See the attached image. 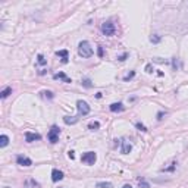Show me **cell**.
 Returning <instances> with one entry per match:
<instances>
[{
	"mask_svg": "<svg viewBox=\"0 0 188 188\" xmlns=\"http://www.w3.org/2000/svg\"><path fill=\"white\" fill-rule=\"evenodd\" d=\"M93 47L90 46V43L88 41H81L80 44H78V54L81 56V57H91L93 56Z\"/></svg>",
	"mask_w": 188,
	"mask_h": 188,
	"instance_id": "obj_1",
	"label": "cell"
},
{
	"mask_svg": "<svg viewBox=\"0 0 188 188\" xmlns=\"http://www.w3.org/2000/svg\"><path fill=\"white\" fill-rule=\"evenodd\" d=\"M102 33L104 35H107V37H110V35H115V33H116L115 24H113V22H110V21H106V22L102 25Z\"/></svg>",
	"mask_w": 188,
	"mask_h": 188,
	"instance_id": "obj_2",
	"label": "cell"
},
{
	"mask_svg": "<svg viewBox=\"0 0 188 188\" xmlns=\"http://www.w3.org/2000/svg\"><path fill=\"white\" fill-rule=\"evenodd\" d=\"M96 160H97V154L94 152H87L81 156V162L85 163V165H94Z\"/></svg>",
	"mask_w": 188,
	"mask_h": 188,
	"instance_id": "obj_3",
	"label": "cell"
},
{
	"mask_svg": "<svg viewBox=\"0 0 188 188\" xmlns=\"http://www.w3.org/2000/svg\"><path fill=\"white\" fill-rule=\"evenodd\" d=\"M59 135H60V128L56 126V125H53L50 128V131H49V141H50L51 144L57 143L59 141Z\"/></svg>",
	"mask_w": 188,
	"mask_h": 188,
	"instance_id": "obj_4",
	"label": "cell"
},
{
	"mask_svg": "<svg viewBox=\"0 0 188 188\" xmlns=\"http://www.w3.org/2000/svg\"><path fill=\"white\" fill-rule=\"evenodd\" d=\"M77 109H78V113L82 115V116L88 115L90 110H91V107L88 106V103L84 102V100H78V102H77Z\"/></svg>",
	"mask_w": 188,
	"mask_h": 188,
	"instance_id": "obj_5",
	"label": "cell"
},
{
	"mask_svg": "<svg viewBox=\"0 0 188 188\" xmlns=\"http://www.w3.org/2000/svg\"><path fill=\"white\" fill-rule=\"evenodd\" d=\"M16 163L18 165H21V166H31L33 165V160L30 159V157H27V156H18L16 157Z\"/></svg>",
	"mask_w": 188,
	"mask_h": 188,
	"instance_id": "obj_6",
	"label": "cell"
},
{
	"mask_svg": "<svg viewBox=\"0 0 188 188\" xmlns=\"http://www.w3.org/2000/svg\"><path fill=\"white\" fill-rule=\"evenodd\" d=\"M132 150V146L126 141V140H120V153L122 154H128Z\"/></svg>",
	"mask_w": 188,
	"mask_h": 188,
	"instance_id": "obj_7",
	"label": "cell"
},
{
	"mask_svg": "<svg viewBox=\"0 0 188 188\" xmlns=\"http://www.w3.org/2000/svg\"><path fill=\"white\" fill-rule=\"evenodd\" d=\"M62 179H63V172L59 171V169L51 171V181L53 182H57V181H62Z\"/></svg>",
	"mask_w": 188,
	"mask_h": 188,
	"instance_id": "obj_8",
	"label": "cell"
},
{
	"mask_svg": "<svg viewBox=\"0 0 188 188\" xmlns=\"http://www.w3.org/2000/svg\"><path fill=\"white\" fill-rule=\"evenodd\" d=\"M41 135L40 134H35V132H25V141L27 143H33V141H37V140H40Z\"/></svg>",
	"mask_w": 188,
	"mask_h": 188,
	"instance_id": "obj_9",
	"label": "cell"
},
{
	"mask_svg": "<svg viewBox=\"0 0 188 188\" xmlns=\"http://www.w3.org/2000/svg\"><path fill=\"white\" fill-rule=\"evenodd\" d=\"M109 109H110L112 112H122L125 107H123L122 103H112V104L109 106Z\"/></svg>",
	"mask_w": 188,
	"mask_h": 188,
	"instance_id": "obj_10",
	"label": "cell"
},
{
	"mask_svg": "<svg viewBox=\"0 0 188 188\" xmlns=\"http://www.w3.org/2000/svg\"><path fill=\"white\" fill-rule=\"evenodd\" d=\"M53 78H54V80H63L65 82H71V80H69L68 77H66V75L63 74V72H59V74H54V75H53Z\"/></svg>",
	"mask_w": 188,
	"mask_h": 188,
	"instance_id": "obj_11",
	"label": "cell"
},
{
	"mask_svg": "<svg viewBox=\"0 0 188 188\" xmlns=\"http://www.w3.org/2000/svg\"><path fill=\"white\" fill-rule=\"evenodd\" d=\"M63 122L68 123V125H74V123L78 122V118H77V116H65V118H63Z\"/></svg>",
	"mask_w": 188,
	"mask_h": 188,
	"instance_id": "obj_12",
	"label": "cell"
},
{
	"mask_svg": "<svg viewBox=\"0 0 188 188\" xmlns=\"http://www.w3.org/2000/svg\"><path fill=\"white\" fill-rule=\"evenodd\" d=\"M56 54L62 57V62H63V63H66V62H68V50H60V51H56Z\"/></svg>",
	"mask_w": 188,
	"mask_h": 188,
	"instance_id": "obj_13",
	"label": "cell"
},
{
	"mask_svg": "<svg viewBox=\"0 0 188 188\" xmlns=\"http://www.w3.org/2000/svg\"><path fill=\"white\" fill-rule=\"evenodd\" d=\"M7 144H9V137L4 135V134H1L0 135V147H6Z\"/></svg>",
	"mask_w": 188,
	"mask_h": 188,
	"instance_id": "obj_14",
	"label": "cell"
},
{
	"mask_svg": "<svg viewBox=\"0 0 188 188\" xmlns=\"http://www.w3.org/2000/svg\"><path fill=\"white\" fill-rule=\"evenodd\" d=\"M9 94H12V87H6V88L0 93V97H1V99H6Z\"/></svg>",
	"mask_w": 188,
	"mask_h": 188,
	"instance_id": "obj_15",
	"label": "cell"
},
{
	"mask_svg": "<svg viewBox=\"0 0 188 188\" xmlns=\"http://www.w3.org/2000/svg\"><path fill=\"white\" fill-rule=\"evenodd\" d=\"M99 128H100V122H97V120L88 123V129H91V131H97Z\"/></svg>",
	"mask_w": 188,
	"mask_h": 188,
	"instance_id": "obj_16",
	"label": "cell"
},
{
	"mask_svg": "<svg viewBox=\"0 0 188 188\" xmlns=\"http://www.w3.org/2000/svg\"><path fill=\"white\" fill-rule=\"evenodd\" d=\"M96 187L97 188H112L113 185H112V182H97Z\"/></svg>",
	"mask_w": 188,
	"mask_h": 188,
	"instance_id": "obj_17",
	"label": "cell"
},
{
	"mask_svg": "<svg viewBox=\"0 0 188 188\" xmlns=\"http://www.w3.org/2000/svg\"><path fill=\"white\" fill-rule=\"evenodd\" d=\"M138 184H140V187H141V188H150V184H149V182H146L144 179H140V181H138Z\"/></svg>",
	"mask_w": 188,
	"mask_h": 188,
	"instance_id": "obj_18",
	"label": "cell"
},
{
	"mask_svg": "<svg viewBox=\"0 0 188 188\" xmlns=\"http://www.w3.org/2000/svg\"><path fill=\"white\" fill-rule=\"evenodd\" d=\"M135 126H137L140 131H143V132H147V128H146V126H144L141 122H137V123H135Z\"/></svg>",
	"mask_w": 188,
	"mask_h": 188,
	"instance_id": "obj_19",
	"label": "cell"
},
{
	"mask_svg": "<svg viewBox=\"0 0 188 188\" xmlns=\"http://www.w3.org/2000/svg\"><path fill=\"white\" fill-rule=\"evenodd\" d=\"M150 41L154 43V44H157V43H160V37H159V35H152V37H150Z\"/></svg>",
	"mask_w": 188,
	"mask_h": 188,
	"instance_id": "obj_20",
	"label": "cell"
},
{
	"mask_svg": "<svg viewBox=\"0 0 188 188\" xmlns=\"http://www.w3.org/2000/svg\"><path fill=\"white\" fill-rule=\"evenodd\" d=\"M40 65H46V59H44V56L43 54H38V60H37Z\"/></svg>",
	"mask_w": 188,
	"mask_h": 188,
	"instance_id": "obj_21",
	"label": "cell"
},
{
	"mask_svg": "<svg viewBox=\"0 0 188 188\" xmlns=\"http://www.w3.org/2000/svg\"><path fill=\"white\" fill-rule=\"evenodd\" d=\"M82 85L85 87V88H90V87H93V84H91V81L87 78V80H84V81H82Z\"/></svg>",
	"mask_w": 188,
	"mask_h": 188,
	"instance_id": "obj_22",
	"label": "cell"
},
{
	"mask_svg": "<svg viewBox=\"0 0 188 188\" xmlns=\"http://www.w3.org/2000/svg\"><path fill=\"white\" fill-rule=\"evenodd\" d=\"M134 77H135V72H134V71H132V72H131V74H129V75H126V77H125V78H123V81H128V80H131V78H134Z\"/></svg>",
	"mask_w": 188,
	"mask_h": 188,
	"instance_id": "obj_23",
	"label": "cell"
},
{
	"mask_svg": "<svg viewBox=\"0 0 188 188\" xmlns=\"http://www.w3.org/2000/svg\"><path fill=\"white\" fill-rule=\"evenodd\" d=\"M41 94H44V97H49V99H53V93H51V91H43Z\"/></svg>",
	"mask_w": 188,
	"mask_h": 188,
	"instance_id": "obj_24",
	"label": "cell"
},
{
	"mask_svg": "<svg viewBox=\"0 0 188 188\" xmlns=\"http://www.w3.org/2000/svg\"><path fill=\"white\" fill-rule=\"evenodd\" d=\"M126 56H128V53H123V54H120V56H119V57H118V59H119L120 62H123V60L126 59Z\"/></svg>",
	"mask_w": 188,
	"mask_h": 188,
	"instance_id": "obj_25",
	"label": "cell"
},
{
	"mask_svg": "<svg viewBox=\"0 0 188 188\" xmlns=\"http://www.w3.org/2000/svg\"><path fill=\"white\" fill-rule=\"evenodd\" d=\"M175 166H176V163H172V166H169V168H166L165 171H166V172H171V171H173V169H175Z\"/></svg>",
	"mask_w": 188,
	"mask_h": 188,
	"instance_id": "obj_26",
	"label": "cell"
},
{
	"mask_svg": "<svg viewBox=\"0 0 188 188\" xmlns=\"http://www.w3.org/2000/svg\"><path fill=\"white\" fill-rule=\"evenodd\" d=\"M68 157L69 159H75V154H74V152L71 150V152H68Z\"/></svg>",
	"mask_w": 188,
	"mask_h": 188,
	"instance_id": "obj_27",
	"label": "cell"
},
{
	"mask_svg": "<svg viewBox=\"0 0 188 188\" xmlns=\"http://www.w3.org/2000/svg\"><path fill=\"white\" fill-rule=\"evenodd\" d=\"M99 56H100V57L103 56V47H102V46L99 47Z\"/></svg>",
	"mask_w": 188,
	"mask_h": 188,
	"instance_id": "obj_28",
	"label": "cell"
},
{
	"mask_svg": "<svg viewBox=\"0 0 188 188\" xmlns=\"http://www.w3.org/2000/svg\"><path fill=\"white\" fill-rule=\"evenodd\" d=\"M146 69H147V72H153V71H152V66H150V65H147V68H146Z\"/></svg>",
	"mask_w": 188,
	"mask_h": 188,
	"instance_id": "obj_29",
	"label": "cell"
},
{
	"mask_svg": "<svg viewBox=\"0 0 188 188\" xmlns=\"http://www.w3.org/2000/svg\"><path fill=\"white\" fill-rule=\"evenodd\" d=\"M123 188H132V187H131L129 184H126V185H123Z\"/></svg>",
	"mask_w": 188,
	"mask_h": 188,
	"instance_id": "obj_30",
	"label": "cell"
}]
</instances>
